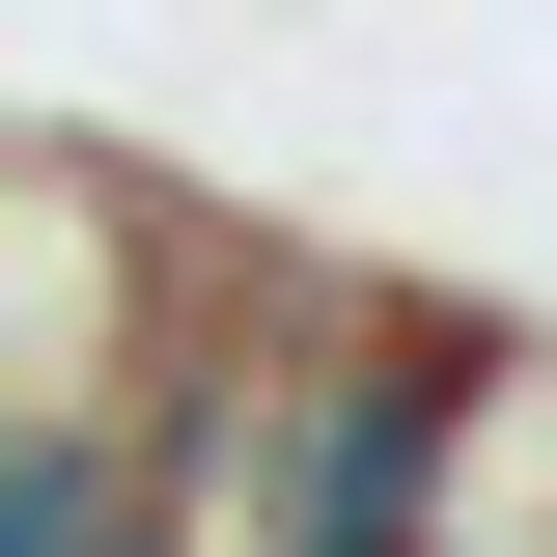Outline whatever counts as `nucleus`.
<instances>
[{
	"instance_id": "f257e3e1",
	"label": "nucleus",
	"mask_w": 557,
	"mask_h": 557,
	"mask_svg": "<svg viewBox=\"0 0 557 557\" xmlns=\"http://www.w3.org/2000/svg\"><path fill=\"white\" fill-rule=\"evenodd\" d=\"M139 418H0V557H139Z\"/></svg>"
},
{
	"instance_id": "f03ea898",
	"label": "nucleus",
	"mask_w": 557,
	"mask_h": 557,
	"mask_svg": "<svg viewBox=\"0 0 557 557\" xmlns=\"http://www.w3.org/2000/svg\"><path fill=\"white\" fill-rule=\"evenodd\" d=\"M139 557H168V530H139Z\"/></svg>"
}]
</instances>
